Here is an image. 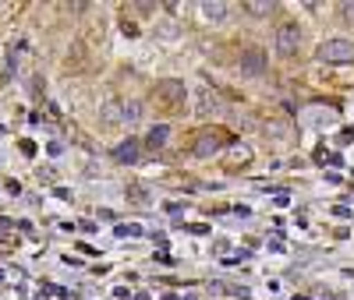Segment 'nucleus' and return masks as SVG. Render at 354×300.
Here are the masks:
<instances>
[{"label": "nucleus", "mask_w": 354, "mask_h": 300, "mask_svg": "<svg viewBox=\"0 0 354 300\" xmlns=\"http://www.w3.org/2000/svg\"><path fill=\"white\" fill-rule=\"evenodd\" d=\"M315 57L322 60V64H344V60H354V43L351 39H344V36H337V39H326L319 50H315Z\"/></svg>", "instance_id": "obj_1"}, {"label": "nucleus", "mask_w": 354, "mask_h": 300, "mask_svg": "<svg viewBox=\"0 0 354 300\" xmlns=\"http://www.w3.org/2000/svg\"><path fill=\"white\" fill-rule=\"evenodd\" d=\"M298 46H301V28H298V21H283V25L277 28V53H280V57H294V53H298Z\"/></svg>", "instance_id": "obj_2"}, {"label": "nucleus", "mask_w": 354, "mask_h": 300, "mask_svg": "<svg viewBox=\"0 0 354 300\" xmlns=\"http://www.w3.org/2000/svg\"><path fill=\"white\" fill-rule=\"evenodd\" d=\"M266 71V53L259 50V46H248L245 53H241V74L245 78H259Z\"/></svg>", "instance_id": "obj_3"}, {"label": "nucleus", "mask_w": 354, "mask_h": 300, "mask_svg": "<svg viewBox=\"0 0 354 300\" xmlns=\"http://www.w3.org/2000/svg\"><path fill=\"white\" fill-rule=\"evenodd\" d=\"M156 96L163 99V103H177V99H185L188 96V88H185V81H174V78H163V81H156Z\"/></svg>", "instance_id": "obj_4"}, {"label": "nucleus", "mask_w": 354, "mask_h": 300, "mask_svg": "<svg viewBox=\"0 0 354 300\" xmlns=\"http://www.w3.org/2000/svg\"><path fill=\"white\" fill-rule=\"evenodd\" d=\"M100 124H103V128L124 124V103H121V99H106V103L100 106Z\"/></svg>", "instance_id": "obj_5"}, {"label": "nucleus", "mask_w": 354, "mask_h": 300, "mask_svg": "<svg viewBox=\"0 0 354 300\" xmlns=\"http://www.w3.org/2000/svg\"><path fill=\"white\" fill-rule=\"evenodd\" d=\"M220 148H223V138H220V134H202V138L195 141V156H198V159H209V156L220 152Z\"/></svg>", "instance_id": "obj_6"}, {"label": "nucleus", "mask_w": 354, "mask_h": 300, "mask_svg": "<svg viewBox=\"0 0 354 300\" xmlns=\"http://www.w3.org/2000/svg\"><path fill=\"white\" fill-rule=\"evenodd\" d=\"M138 152H142V145H138L135 138H128V141H121V145L113 148V159H117V163H128V166H131V163H138Z\"/></svg>", "instance_id": "obj_7"}, {"label": "nucleus", "mask_w": 354, "mask_h": 300, "mask_svg": "<svg viewBox=\"0 0 354 300\" xmlns=\"http://www.w3.org/2000/svg\"><path fill=\"white\" fill-rule=\"evenodd\" d=\"M220 110H223V103H220L216 92H202V96H198V106H195L198 117H213V113H220Z\"/></svg>", "instance_id": "obj_8"}, {"label": "nucleus", "mask_w": 354, "mask_h": 300, "mask_svg": "<svg viewBox=\"0 0 354 300\" xmlns=\"http://www.w3.org/2000/svg\"><path fill=\"white\" fill-rule=\"evenodd\" d=\"M227 4H220V0H205V4H202V14H205V21H227Z\"/></svg>", "instance_id": "obj_9"}, {"label": "nucleus", "mask_w": 354, "mask_h": 300, "mask_svg": "<svg viewBox=\"0 0 354 300\" xmlns=\"http://www.w3.org/2000/svg\"><path fill=\"white\" fill-rule=\"evenodd\" d=\"M167 138H170V128L167 124H156V128H149V134H145V145H149V148H163Z\"/></svg>", "instance_id": "obj_10"}, {"label": "nucleus", "mask_w": 354, "mask_h": 300, "mask_svg": "<svg viewBox=\"0 0 354 300\" xmlns=\"http://www.w3.org/2000/svg\"><path fill=\"white\" fill-rule=\"evenodd\" d=\"M209 293H227V297H238V300H248V297H252L245 286H227V283H220V279L209 283Z\"/></svg>", "instance_id": "obj_11"}, {"label": "nucleus", "mask_w": 354, "mask_h": 300, "mask_svg": "<svg viewBox=\"0 0 354 300\" xmlns=\"http://www.w3.org/2000/svg\"><path fill=\"white\" fill-rule=\"evenodd\" d=\"M245 11L255 14V18H266V14H273V11H277V4H273V0H248Z\"/></svg>", "instance_id": "obj_12"}, {"label": "nucleus", "mask_w": 354, "mask_h": 300, "mask_svg": "<svg viewBox=\"0 0 354 300\" xmlns=\"http://www.w3.org/2000/svg\"><path fill=\"white\" fill-rule=\"evenodd\" d=\"M138 117H142V103L138 99H128L124 103V124H135Z\"/></svg>", "instance_id": "obj_13"}, {"label": "nucleus", "mask_w": 354, "mask_h": 300, "mask_svg": "<svg viewBox=\"0 0 354 300\" xmlns=\"http://www.w3.org/2000/svg\"><path fill=\"white\" fill-rule=\"evenodd\" d=\"M124 194H128V198H131V201H142V205H145V201H149V191H145V188H142V184H131V188H128V191H124Z\"/></svg>", "instance_id": "obj_14"}, {"label": "nucleus", "mask_w": 354, "mask_h": 300, "mask_svg": "<svg viewBox=\"0 0 354 300\" xmlns=\"http://www.w3.org/2000/svg\"><path fill=\"white\" fill-rule=\"evenodd\" d=\"M340 18L354 25V4H351V0H347V4H340Z\"/></svg>", "instance_id": "obj_15"}, {"label": "nucleus", "mask_w": 354, "mask_h": 300, "mask_svg": "<svg viewBox=\"0 0 354 300\" xmlns=\"http://www.w3.org/2000/svg\"><path fill=\"white\" fill-rule=\"evenodd\" d=\"M156 32H160L163 39H174V36H177V25H160V28H156Z\"/></svg>", "instance_id": "obj_16"}]
</instances>
